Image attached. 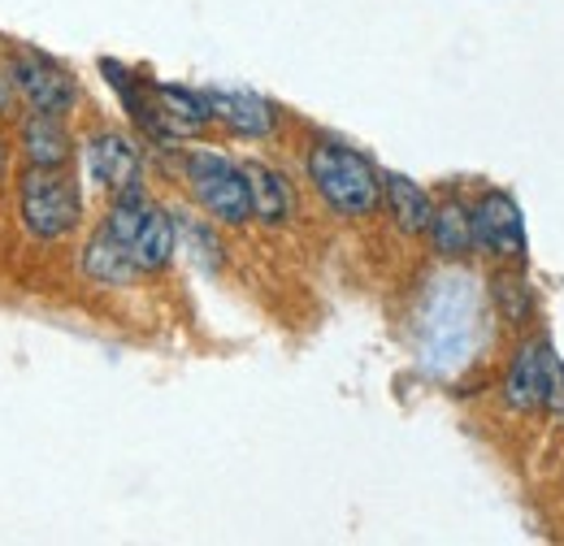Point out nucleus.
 Returning <instances> with one entry per match:
<instances>
[{
  "mask_svg": "<svg viewBox=\"0 0 564 546\" xmlns=\"http://www.w3.org/2000/svg\"><path fill=\"white\" fill-rule=\"evenodd\" d=\"M0 178H4V143H0Z\"/></svg>",
  "mask_w": 564,
  "mask_h": 546,
  "instance_id": "aec40b11",
  "label": "nucleus"
},
{
  "mask_svg": "<svg viewBox=\"0 0 564 546\" xmlns=\"http://www.w3.org/2000/svg\"><path fill=\"white\" fill-rule=\"evenodd\" d=\"M382 205L391 208V217H395V226L404 234H425L430 230L434 200L425 196L409 174H382Z\"/></svg>",
  "mask_w": 564,
  "mask_h": 546,
  "instance_id": "ddd939ff",
  "label": "nucleus"
},
{
  "mask_svg": "<svg viewBox=\"0 0 564 546\" xmlns=\"http://www.w3.org/2000/svg\"><path fill=\"white\" fill-rule=\"evenodd\" d=\"M425 234H430V248L443 261H460V256L478 252L474 248V208L460 205L456 196L443 200V205H434V217H430V230Z\"/></svg>",
  "mask_w": 564,
  "mask_h": 546,
  "instance_id": "9b49d317",
  "label": "nucleus"
},
{
  "mask_svg": "<svg viewBox=\"0 0 564 546\" xmlns=\"http://www.w3.org/2000/svg\"><path fill=\"white\" fill-rule=\"evenodd\" d=\"M543 408L564 412V360L552 342H543Z\"/></svg>",
  "mask_w": 564,
  "mask_h": 546,
  "instance_id": "a211bd4d",
  "label": "nucleus"
},
{
  "mask_svg": "<svg viewBox=\"0 0 564 546\" xmlns=\"http://www.w3.org/2000/svg\"><path fill=\"white\" fill-rule=\"evenodd\" d=\"M9 74H13L18 96H22L35 113L66 118L74 105H78V87H74V78L62 66H53L48 57H40V53H18V57L9 62Z\"/></svg>",
  "mask_w": 564,
  "mask_h": 546,
  "instance_id": "423d86ee",
  "label": "nucleus"
},
{
  "mask_svg": "<svg viewBox=\"0 0 564 546\" xmlns=\"http://www.w3.org/2000/svg\"><path fill=\"white\" fill-rule=\"evenodd\" d=\"M78 265H83V273H87L96 286H127V282L140 273L135 261H131V252H127L105 226H100V230L91 234V243L83 248V261H78Z\"/></svg>",
  "mask_w": 564,
  "mask_h": 546,
  "instance_id": "4468645a",
  "label": "nucleus"
},
{
  "mask_svg": "<svg viewBox=\"0 0 564 546\" xmlns=\"http://www.w3.org/2000/svg\"><path fill=\"white\" fill-rule=\"evenodd\" d=\"M18 208H22L26 234L40 243H53V239H66L83 221V192L70 174L31 165L18 183Z\"/></svg>",
  "mask_w": 564,
  "mask_h": 546,
  "instance_id": "7ed1b4c3",
  "label": "nucleus"
},
{
  "mask_svg": "<svg viewBox=\"0 0 564 546\" xmlns=\"http://www.w3.org/2000/svg\"><path fill=\"white\" fill-rule=\"evenodd\" d=\"M105 230L131 252L135 270L156 273L174 261V248H178V226H174V212H165L161 205H152L143 196V187L135 192H118L109 217H105Z\"/></svg>",
  "mask_w": 564,
  "mask_h": 546,
  "instance_id": "f03ea898",
  "label": "nucleus"
},
{
  "mask_svg": "<svg viewBox=\"0 0 564 546\" xmlns=\"http://www.w3.org/2000/svg\"><path fill=\"white\" fill-rule=\"evenodd\" d=\"M308 183L317 187V196L335 208L339 217H369L382 205V174L369 156H360L356 148L344 143H313L308 148Z\"/></svg>",
  "mask_w": 564,
  "mask_h": 546,
  "instance_id": "f257e3e1",
  "label": "nucleus"
},
{
  "mask_svg": "<svg viewBox=\"0 0 564 546\" xmlns=\"http://www.w3.org/2000/svg\"><path fill=\"white\" fill-rule=\"evenodd\" d=\"M474 248L495 261H525V217L508 192H482L474 205Z\"/></svg>",
  "mask_w": 564,
  "mask_h": 546,
  "instance_id": "39448f33",
  "label": "nucleus"
},
{
  "mask_svg": "<svg viewBox=\"0 0 564 546\" xmlns=\"http://www.w3.org/2000/svg\"><path fill=\"white\" fill-rule=\"evenodd\" d=\"M22 152L35 170H66V161L74 156L70 131L62 118L53 113H35L22 122Z\"/></svg>",
  "mask_w": 564,
  "mask_h": 546,
  "instance_id": "9d476101",
  "label": "nucleus"
},
{
  "mask_svg": "<svg viewBox=\"0 0 564 546\" xmlns=\"http://www.w3.org/2000/svg\"><path fill=\"white\" fill-rule=\"evenodd\" d=\"M543 342L547 339L525 342V347L512 356V369H508V378H503V404L512 412L543 408Z\"/></svg>",
  "mask_w": 564,
  "mask_h": 546,
  "instance_id": "f8f14e48",
  "label": "nucleus"
},
{
  "mask_svg": "<svg viewBox=\"0 0 564 546\" xmlns=\"http://www.w3.org/2000/svg\"><path fill=\"white\" fill-rule=\"evenodd\" d=\"M174 226H178V234L187 239V252H192V261L200 265L205 273L221 270V243L213 239L209 226H200V221H192V217H174Z\"/></svg>",
  "mask_w": 564,
  "mask_h": 546,
  "instance_id": "f3484780",
  "label": "nucleus"
},
{
  "mask_svg": "<svg viewBox=\"0 0 564 546\" xmlns=\"http://www.w3.org/2000/svg\"><path fill=\"white\" fill-rule=\"evenodd\" d=\"M243 174H248V187H252V217H261L265 226H282L291 212H295V192H291V183L282 178L279 170H270V165H243Z\"/></svg>",
  "mask_w": 564,
  "mask_h": 546,
  "instance_id": "2eb2a0df",
  "label": "nucleus"
},
{
  "mask_svg": "<svg viewBox=\"0 0 564 546\" xmlns=\"http://www.w3.org/2000/svg\"><path fill=\"white\" fill-rule=\"evenodd\" d=\"M87 170H91V178H96L100 187H109L113 196L143 187L140 148L127 135H118V131H105V135H96L87 143Z\"/></svg>",
  "mask_w": 564,
  "mask_h": 546,
  "instance_id": "0eeeda50",
  "label": "nucleus"
},
{
  "mask_svg": "<svg viewBox=\"0 0 564 546\" xmlns=\"http://www.w3.org/2000/svg\"><path fill=\"white\" fill-rule=\"evenodd\" d=\"M491 295L499 304V317L512 321V326H525L534 317V286L521 277V273H495Z\"/></svg>",
  "mask_w": 564,
  "mask_h": 546,
  "instance_id": "dca6fc26",
  "label": "nucleus"
},
{
  "mask_svg": "<svg viewBox=\"0 0 564 546\" xmlns=\"http://www.w3.org/2000/svg\"><path fill=\"white\" fill-rule=\"evenodd\" d=\"M183 170H187L192 196L200 200V208L209 217H217L221 226L252 221V187H248L243 165H235V161H226L217 152H192Z\"/></svg>",
  "mask_w": 564,
  "mask_h": 546,
  "instance_id": "20e7f679",
  "label": "nucleus"
},
{
  "mask_svg": "<svg viewBox=\"0 0 564 546\" xmlns=\"http://www.w3.org/2000/svg\"><path fill=\"white\" fill-rule=\"evenodd\" d=\"M156 109H161V127L170 139L196 135L200 127L213 122L209 91H192V87H174V83H152Z\"/></svg>",
  "mask_w": 564,
  "mask_h": 546,
  "instance_id": "1a4fd4ad",
  "label": "nucleus"
},
{
  "mask_svg": "<svg viewBox=\"0 0 564 546\" xmlns=\"http://www.w3.org/2000/svg\"><path fill=\"white\" fill-rule=\"evenodd\" d=\"M209 109L226 131L243 139H265L279 122L274 105L261 100L257 91H209Z\"/></svg>",
  "mask_w": 564,
  "mask_h": 546,
  "instance_id": "6e6552de",
  "label": "nucleus"
},
{
  "mask_svg": "<svg viewBox=\"0 0 564 546\" xmlns=\"http://www.w3.org/2000/svg\"><path fill=\"white\" fill-rule=\"evenodd\" d=\"M13 96H18L13 74H0V113H9V109H13Z\"/></svg>",
  "mask_w": 564,
  "mask_h": 546,
  "instance_id": "6ab92c4d",
  "label": "nucleus"
}]
</instances>
